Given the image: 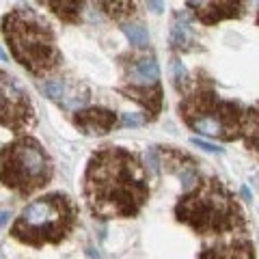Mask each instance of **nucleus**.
I'll return each mask as SVG.
<instances>
[{"label": "nucleus", "instance_id": "f257e3e1", "mask_svg": "<svg viewBox=\"0 0 259 259\" xmlns=\"http://www.w3.org/2000/svg\"><path fill=\"white\" fill-rule=\"evenodd\" d=\"M149 171L134 151L104 147L91 153L82 177L87 207L100 221L136 218L149 201Z\"/></svg>", "mask_w": 259, "mask_h": 259}, {"label": "nucleus", "instance_id": "f03ea898", "mask_svg": "<svg viewBox=\"0 0 259 259\" xmlns=\"http://www.w3.org/2000/svg\"><path fill=\"white\" fill-rule=\"evenodd\" d=\"M13 61L28 74L44 78L63 65V52L56 46V32L32 7H15L0 20Z\"/></svg>", "mask_w": 259, "mask_h": 259}, {"label": "nucleus", "instance_id": "7ed1b4c3", "mask_svg": "<svg viewBox=\"0 0 259 259\" xmlns=\"http://www.w3.org/2000/svg\"><path fill=\"white\" fill-rule=\"evenodd\" d=\"M175 221L190 227L199 236H223V233H244L246 216L236 194L218 180H199L190 192L177 201Z\"/></svg>", "mask_w": 259, "mask_h": 259}, {"label": "nucleus", "instance_id": "20e7f679", "mask_svg": "<svg viewBox=\"0 0 259 259\" xmlns=\"http://www.w3.org/2000/svg\"><path fill=\"white\" fill-rule=\"evenodd\" d=\"M177 112L190 130L207 139L231 143L244 136L246 108L233 100H225L214 89L212 80L199 78L186 87Z\"/></svg>", "mask_w": 259, "mask_h": 259}, {"label": "nucleus", "instance_id": "39448f33", "mask_svg": "<svg viewBox=\"0 0 259 259\" xmlns=\"http://www.w3.org/2000/svg\"><path fill=\"white\" fill-rule=\"evenodd\" d=\"M78 225V205L65 192H48L30 201L13 221L9 236L30 248L56 246Z\"/></svg>", "mask_w": 259, "mask_h": 259}, {"label": "nucleus", "instance_id": "423d86ee", "mask_svg": "<svg viewBox=\"0 0 259 259\" xmlns=\"http://www.w3.org/2000/svg\"><path fill=\"white\" fill-rule=\"evenodd\" d=\"M54 177V162L35 136L22 134L0 149V184L28 199L44 190Z\"/></svg>", "mask_w": 259, "mask_h": 259}, {"label": "nucleus", "instance_id": "0eeeda50", "mask_svg": "<svg viewBox=\"0 0 259 259\" xmlns=\"http://www.w3.org/2000/svg\"><path fill=\"white\" fill-rule=\"evenodd\" d=\"M35 125L37 112L26 89L15 80V76L0 67V127L11 130L13 134H22Z\"/></svg>", "mask_w": 259, "mask_h": 259}, {"label": "nucleus", "instance_id": "6e6552de", "mask_svg": "<svg viewBox=\"0 0 259 259\" xmlns=\"http://www.w3.org/2000/svg\"><path fill=\"white\" fill-rule=\"evenodd\" d=\"M160 166H164L168 173L175 175L186 192H190L201 180L199 177V162L182 149L160 147Z\"/></svg>", "mask_w": 259, "mask_h": 259}, {"label": "nucleus", "instance_id": "1a4fd4ad", "mask_svg": "<svg viewBox=\"0 0 259 259\" xmlns=\"http://www.w3.org/2000/svg\"><path fill=\"white\" fill-rule=\"evenodd\" d=\"M71 123L78 127V132L84 136H106L112 127L119 123L117 112L102 108V106H91V108H80L71 115Z\"/></svg>", "mask_w": 259, "mask_h": 259}, {"label": "nucleus", "instance_id": "9d476101", "mask_svg": "<svg viewBox=\"0 0 259 259\" xmlns=\"http://www.w3.org/2000/svg\"><path fill=\"white\" fill-rule=\"evenodd\" d=\"M127 84L151 89L160 84V67L153 56H130L121 61Z\"/></svg>", "mask_w": 259, "mask_h": 259}, {"label": "nucleus", "instance_id": "9b49d317", "mask_svg": "<svg viewBox=\"0 0 259 259\" xmlns=\"http://www.w3.org/2000/svg\"><path fill=\"white\" fill-rule=\"evenodd\" d=\"M188 9H192L194 18L205 26H214V24L231 18H240L244 13V3H186Z\"/></svg>", "mask_w": 259, "mask_h": 259}, {"label": "nucleus", "instance_id": "f8f14e48", "mask_svg": "<svg viewBox=\"0 0 259 259\" xmlns=\"http://www.w3.org/2000/svg\"><path fill=\"white\" fill-rule=\"evenodd\" d=\"M197 259H255V246L248 238H236L225 244L205 246Z\"/></svg>", "mask_w": 259, "mask_h": 259}, {"label": "nucleus", "instance_id": "ddd939ff", "mask_svg": "<svg viewBox=\"0 0 259 259\" xmlns=\"http://www.w3.org/2000/svg\"><path fill=\"white\" fill-rule=\"evenodd\" d=\"M117 91L121 95H125L127 100L139 102L143 108L149 110V121H156L162 112V106H164V95H162V87H151V89H143V87H117Z\"/></svg>", "mask_w": 259, "mask_h": 259}, {"label": "nucleus", "instance_id": "4468645a", "mask_svg": "<svg viewBox=\"0 0 259 259\" xmlns=\"http://www.w3.org/2000/svg\"><path fill=\"white\" fill-rule=\"evenodd\" d=\"M41 5L48 7L65 24H78L84 9V3H80V0H44Z\"/></svg>", "mask_w": 259, "mask_h": 259}, {"label": "nucleus", "instance_id": "2eb2a0df", "mask_svg": "<svg viewBox=\"0 0 259 259\" xmlns=\"http://www.w3.org/2000/svg\"><path fill=\"white\" fill-rule=\"evenodd\" d=\"M244 141L246 149H253L259 151V102L255 106L246 108V119H244Z\"/></svg>", "mask_w": 259, "mask_h": 259}, {"label": "nucleus", "instance_id": "dca6fc26", "mask_svg": "<svg viewBox=\"0 0 259 259\" xmlns=\"http://www.w3.org/2000/svg\"><path fill=\"white\" fill-rule=\"evenodd\" d=\"M194 44V35H192V28L188 22H173L171 26V46L175 50H192Z\"/></svg>", "mask_w": 259, "mask_h": 259}, {"label": "nucleus", "instance_id": "f3484780", "mask_svg": "<svg viewBox=\"0 0 259 259\" xmlns=\"http://www.w3.org/2000/svg\"><path fill=\"white\" fill-rule=\"evenodd\" d=\"M121 30H123V35L127 37V41L136 46V48H147L149 44V32L147 28L143 26L141 22H125L123 26H121Z\"/></svg>", "mask_w": 259, "mask_h": 259}, {"label": "nucleus", "instance_id": "a211bd4d", "mask_svg": "<svg viewBox=\"0 0 259 259\" xmlns=\"http://www.w3.org/2000/svg\"><path fill=\"white\" fill-rule=\"evenodd\" d=\"M41 91L46 93V97H50V100L63 104L67 100V84H65L63 78H48L41 82Z\"/></svg>", "mask_w": 259, "mask_h": 259}, {"label": "nucleus", "instance_id": "6ab92c4d", "mask_svg": "<svg viewBox=\"0 0 259 259\" xmlns=\"http://www.w3.org/2000/svg\"><path fill=\"white\" fill-rule=\"evenodd\" d=\"M100 7H102V11L106 13L108 18L117 20V22L125 20V18H130V15L136 13V5L134 3H100Z\"/></svg>", "mask_w": 259, "mask_h": 259}, {"label": "nucleus", "instance_id": "aec40b11", "mask_svg": "<svg viewBox=\"0 0 259 259\" xmlns=\"http://www.w3.org/2000/svg\"><path fill=\"white\" fill-rule=\"evenodd\" d=\"M171 71H173V84L177 91H182V89H186V84H188V71H186L184 63L180 59H175L171 63Z\"/></svg>", "mask_w": 259, "mask_h": 259}, {"label": "nucleus", "instance_id": "412c9836", "mask_svg": "<svg viewBox=\"0 0 259 259\" xmlns=\"http://www.w3.org/2000/svg\"><path fill=\"white\" fill-rule=\"evenodd\" d=\"M119 123L125 125V127H139V125H147L149 123V117L143 115V112H123Z\"/></svg>", "mask_w": 259, "mask_h": 259}, {"label": "nucleus", "instance_id": "4be33fe9", "mask_svg": "<svg viewBox=\"0 0 259 259\" xmlns=\"http://www.w3.org/2000/svg\"><path fill=\"white\" fill-rule=\"evenodd\" d=\"M147 171L153 175L160 173V147L158 145H153V147H149V151H147Z\"/></svg>", "mask_w": 259, "mask_h": 259}, {"label": "nucleus", "instance_id": "5701e85b", "mask_svg": "<svg viewBox=\"0 0 259 259\" xmlns=\"http://www.w3.org/2000/svg\"><path fill=\"white\" fill-rule=\"evenodd\" d=\"M190 143L194 145V147H199V149H203V151H209V153H225V147H218V145L214 143H209V141H203V139H190Z\"/></svg>", "mask_w": 259, "mask_h": 259}, {"label": "nucleus", "instance_id": "b1692460", "mask_svg": "<svg viewBox=\"0 0 259 259\" xmlns=\"http://www.w3.org/2000/svg\"><path fill=\"white\" fill-rule=\"evenodd\" d=\"M147 7H149L153 13H162V11H164V3H153V0H149Z\"/></svg>", "mask_w": 259, "mask_h": 259}, {"label": "nucleus", "instance_id": "393cba45", "mask_svg": "<svg viewBox=\"0 0 259 259\" xmlns=\"http://www.w3.org/2000/svg\"><path fill=\"white\" fill-rule=\"evenodd\" d=\"M242 197H244L246 201H250V199H253V194H250V190H248V186H242Z\"/></svg>", "mask_w": 259, "mask_h": 259}, {"label": "nucleus", "instance_id": "a878e982", "mask_svg": "<svg viewBox=\"0 0 259 259\" xmlns=\"http://www.w3.org/2000/svg\"><path fill=\"white\" fill-rule=\"evenodd\" d=\"M9 216H11V212H0V227L7 225V221H9Z\"/></svg>", "mask_w": 259, "mask_h": 259}, {"label": "nucleus", "instance_id": "bb28decb", "mask_svg": "<svg viewBox=\"0 0 259 259\" xmlns=\"http://www.w3.org/2000/svg\"><path fill=\"white\" fill-rule=\"evenodd\" d=\"M7 59H9V56H7V54L3 52V48H0V61H7Z\"/></svg>", "mask_w": 259, "mask_h": 259}, {"label": "nucleus", "instance_id": "cd10ccee", "mask_svg": "<svg viewBox=\"0 0 259 259\" xmlns=\"http://www.w3.org/2000/svg\"><path fill=\"white\" fill-rule=\"evenodd\" d=\"M257 24H259V13H257Z\"/></svg>", "mask_w": 259, "mask_h": 259}]
</instances>
